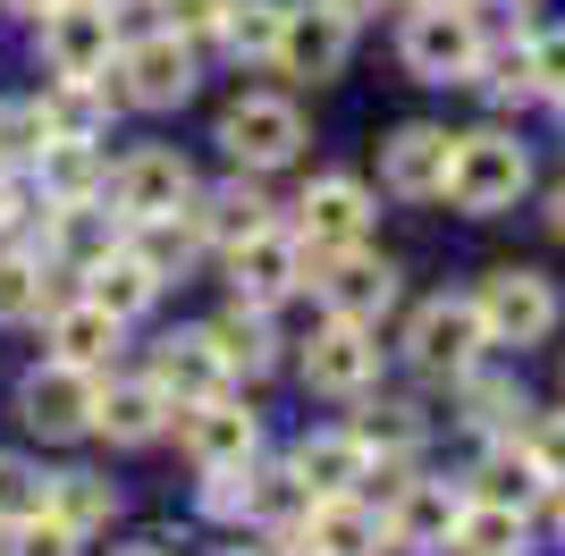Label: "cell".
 <instances>
[{"instance_id": "7c38bea8", "label": "cell", "mask_w": 565, "mask_h": 556, "mask_svg": "<svg viewBox=\"0 0 565 556\" xmlns=\"http://www.w3.org/2000/svg\"><path fill=\"white\" fill-rule=\"evenodd\" d=\"M94 388H102V371L43 363V371H25L18 414H25V430H43V439H85V430H94Z\"/></svg>"}, {"instance_id": "ac0fdd59", "label": "cell", "mask_w": 565, "mask_h": 556, "mask_svg": "<svg viewBox=\"0 0 565 556\" xmlns=\"http://www.w3.org/2000/svg\"><path fill=\"white\" fill-rule=\"evenodd\" d=\"M448 161H456L448 127H397L380 143V185L405 194V203H430V194H448Z\"/></svg>"}, {"instance_id": "d6a6232c", "label": "cell", "mask_w": 565, "mask_h": 556, "mask_svg": "<svg viewBox=\"0 0 565 556\" xmlns=\"http://www.w3.org/2000/svg\"><path fill=\"white\" fill-rule=\"evenodd\" d=\"M279 25H287V0H228L220 43H228L236 60H270V51H279Z\"/></svg>"}, {"instance_id": "603a6c76", "label": "cell", "mask_w": 565, "mask_h": 556, "mask_svg": "<svg viewBox=\"0 0 565 556\" xmlns=\"http://www.w3.org/2000/svg\"><path fill=\"white\" fill-rule=\"evenodd\" d=\"M118 312H102L94 296H76V303H51V363H76V371H110L118 354Z\"/></svg>"}, {"instance_id": "4fadbf2b", "label": "cell", "mask_w": 565, "mask_h": 556, "mask_svg": "<svg viewBox=\"0 0 565 556\" xmlns=\"http://www.w3.org/2000/svg\"><path fill=\"white\" fill-rule=\"evenodd\" d=\"M363 228H372V194L354 178H312L305 203H296V236H305V254H347V245H363Z\"/></svg>"}, {"instance_id": "7402d4cb", "label": "cell", "mask_w": 565, "mask_h": 556, "mask_svg": "<svg viewBox=\"0 0 565 556\" xmlns=\"http://www.w3.org/2000/svg\"><path fill=\"white\" fill-rule=\"evenodd\" d=\"M85 296H94L102 312H118V321H136V312H152V296H161V270H152L136 245H102V254L85 261Z\"/></svg>"}, {"instance_id": "ee69618b", "label": "cell", "mask_w": 565, "mask_h": 556, "mask_svg": "<svg viewBox=\"0 0 565 556\" xmlns=\"http://www.w3.org/2000/svg\"><path fill=\"white\" fill-rule=\"evenodd\" d=\"M330 9H338V18H354V25H363V18L380 9V0H330Z\"/></svg>"}, {"instance_id": "5b68a950", "label": "cell", "mask_w": 565, "mask_h": 556, "mask_svg": "<svg viewBox=\"0 0 565 556\" xmlns=\"http://www.w3.org/2000/svg\"><path fill=\"white\" fill-rule=\"evenodd\" d=\"M472 312H481V329H490V346H541L548 329H557V287H548L541 270H490L481 287H472Z\"/></svg>"}, {"instance_id": "836d02e7", "label": "cell", "mask_w": 565, "mask_h": 556, "mask_svg": "<svg viewBox=\"0 0 565 556\" xmlns=\"http://www.w3.org/2000/svg\"><path fill=\"white\" fill-rule=\"evenodd\" d=\"M43 143H51L43 101H0V169H34Z\"/></svg>"}, {"instance_id": "7dc6e473", "label": "cell", "mask_w": 565, "mask_h": 556, "mask_svg": "<svg viewBox=\"0 0 565 556\" xmlns=\"http://www.w3.org/2000/svg\"><path fill=\"white\" fill-rule=\"evenodd\" d=\"M548 514H557V539H565V489H548Z\"/></svg>"}, {"instance_id": "681fc988", "label": "cell", "mask_w": 565, "mask_h": 556, "mask_svg": "<svg viewBox=\"0 0 565 556\" xmlns=\"http://www.w3.org/2000/svg\"><path fill=\"white\" fill-rule=\"evenodd\" d=\"M548 18H557V25H565V0H548Z\"/></svg>"}, {"instance_id": "c3c4849f", "label": "cell", "mask_w": 565, "mask_h": 556, "mask_svg": "<svg viewBox=\"0 0 565 556\" xmlns=\"http://www.w3.org/2000/svg\"><path fill=\"white\" fill-rule=\"evenodd\" d=\"M9 9H25V18H43V9H60V0H9Z\"/></svg>"}, {"instance_id": "f5cc1de1", "label": "cell", "mask_w": 565, "mask_h": 556, "mask_svg": "<svg viewBox=\"0 0 565 556\" xmlns=\"http://www.w3.org/2000/svg\"><path fill=\"white\" fill-rule=\"evenodd\" d=\"M557 101H565V93H557Z\"/></svg>"}, {"instance_id": "d590c367", "label": "cell", "mask_w": 565, "mask_h": 556, "mask_svg": "<svg viewBox=\"0 0 565 556\" xmlns=\"http://www.w3.org/2000/svg\"><path fill=\"white\" fill-rule=\"evenodd\" d=\"M354 439L372 447V456H414V447H423V421H414V405H372V414L354 421Z\"/></svg>"}, {"instance_id": "6da1fadb", "label": "cell", "mask_w": 565, "mask_h": 556, "mask_svg": "<svg viewBox=\"0 0 565 556\" xmlns=\"http://www.w3.org/2000/svg\"><path fill=\"white\" fill-rule=\"evenodd\" d=\"M110 110H178L194 93V43L186 34H143V43H118V60L102 68Z\"/></svg>"}, {"instance_id": "60d3db41", "label": "cell", "mask_w": 565, "mask_h": 556, "mask_svg": "<svg viewBox=\"0 0 565 556\" xmlns=\"http://www.w3.org/2000/svg\"><path fill=\"white\" fill-rule=\"evenodd\" d=\"M523 456L541 463V481L565 489V414H541L532 430H523Z\"/></svg>"}, {"instance_id": "5bb4252c", "label": "cell", "mask_w": 565, "mask_h": 556, "mask_svg": "<svg viewBox=\"0 0 565 556\" xmlns=\"http://www.w3.org/2000/svg\"><path fill=\"white\" fill-rule=\"evenodd\" d=\"M178 439H186V456H194V472H220V463H254V447H262V421L236 405L228 388L220 396H203V405H178Z\"/></svg>"}, {"instance_id": "ab89813d", "label": "cell", "mask_w": 565, "mask_h": 556, "mask_svg": "<svg viewBox=\"0 0 565 556\" xmlns=\"http://www.w3.org/2000/svg\"><path fill=\"white\" fill-rule=\"evenodd\" d=\"M9 548H18V556H76L85 539H76L68 523L43 506V514H25V523H9Z\"/></svg>"}, {"instance_id": "4dcf8cb0", "label": "cell", "mask_w": 565, "mask_h": 556, "mask_svg": "<svg viewBox=\"0 0 565 556\" xmlns=\"http://www.w3.org/2000/svg\"><path fill=\"white\" fill-rule=\"evenodd\" d=\"M127 245H136L161 278H178L194 254H203V228H194V211H169V220H136V236H127Z\"/></svg>"}, {"instance_id": "e0dca14e", "label": "cell", "mask_w": 565, "mask_h": 556, "mask_svg": "<svg viewBox=\"0 0 565 556\" xmlns=\"http://www.w3.org/2000/svg\"><path fill=\"white\" fill-rule=\"evenodd\" d=\"M380 514H388V548H405V556H439V548L456 539L465 489H448V481H405Z\"/></svg>"}, {"instance_id": "277c9868", "label": "cell", "mask_w": 565, "mask_h": 556, "mask_svg": "<svg viewBox=\"0 0 565 556\" xmlns=\"http://www.w3.org/2000/svg\"><path fill=\"white\" fill-rule=\"evenodd\" d=\"M102 203L136 228V220H169V211L194 203V169L186 152H169V143H143V152H127V161L102 178Z\"/></svg>"}, {"instance_id": "f1b7e54d", "label": "cell", "mask_w": 565, "mask_h": 556, "mask_svg": "<svg viewBox=\"0 0 565 556\" xmlns=\"http://www.w3.org/2000/svg\"><path fill=\"white\" fill-rule=\"evenodd\" d=\"M51 514L85 539V532H102V523L118 514V489L102 481V472H51Z\"/></svg>"}, {"instance_id": "7a4b0ae2", "label": "cell", "mask_w": 565, "mask_h": 556, "mask_svg": "<svg viewBox=\"0 0 565 556\" xmlns=\"http://www.w3.org/2000/svg\"><path fill=\"white\" fill-rule=\"evenodd\" d=\"M405 68L423 85H472L490 68V25L472 9H439V0H414L405 18Z\"/></svg>"}, {"instance_id": "ba28073f", "label": "cell", "mask_w": 565, "mask_h": 556, "mask_svg": "<svg viewBox=\"0 0 565 556\" xmlns=\"http://www.w3.org/2000/svg\"><path fill=\"white\" fill-rule=\"evenodd\" d=\"M305 261H312L305 236L270 220V228H254L245 245H228V287H236V303H262V312H270V303H287L305 287Z\"/></svg>"}, {"instance_id": "1f68e13d", "label": "cell", "mask_w": 565, "mask_h": 556, "mask_svg": "<svg viewBox=\"0 0 565 556\" xmlns=\"http://www.w3.org/2000/svg\"><path fill=\"white\" fill-rule=\"evenodd\" d=\"M51 261L43 254H0V329H25V321H43V303H51Z\"/></svg>"}, {"instance_id": "f546056e", "label": "cell", "mask_w": 565, "mask_h": 556, "mask_svg": "<svg viewBox=\"0 0 565 556\" xmlns=\"http://www.w3.org/2000/svg\"><path fill=\"white\" fill-rule=\"evenodd\" d=\"M212 346H220L228 371H270V346H279V338H270V312H262V303H236V312L212 321Z\"/></svg>"}, {"instance_id": "8992f818", "label": "cell", "mask_w": 565, "mask_h": 556, "mask_svg": "<svg viewBox=\"0 0 565 556\" xmlns=\"http://www.w3.org/2000/svg\"><path fill=\"white\" fill-rule=\"evenodd\" d=\"M481 346H490V329H481L472 296H430L423 312L405 321V354H414V371H430V379H465V371L481 363Z\"/></svg>"}, {"instance_id": "9c48e42d", "label": "cell", "mask_w": 565, "mask_h": 556, "mask_svg": "<svg viewBox=\"0 0 565 556\" xmlns=\"http://www.w3.org/2000/svg\"><path fill=\"white\" fill-rule=\"evenodd\" d=\"M312 287H321V303H330V321L380 329V321H388V303H397V261L347 245V254H321V261H312Z\"/></svg>"}, {"instance_id": "d6986e66", "label": "cell", "mask_w": 565, "mask_h": 556, "mask_svg": "<svg viewBox=\"0 0 565 556\" xmlns=\"http://www.w3.org/2000/svg\"><path fill=\"white\" fill-rule=\"evenodd\" d=\"M169 414H178V405H169V388L152 379V371H143V379H110V388H94V430L110 447H152L169 430Z\"/></svg>"}, {"instance_id": "8d00e7d4", "label": "cell", "mask_w": 565, "mask_h": 556, "mask_svg": "<svg viewBox=\"0 0 565 556\" xmlns=\"http://www.w3.org/2000/svg\"><path fill=\"white\" fill-rule=\"evenodd\" d=\"M203 514H212V523H254V463L203 472Z\"/></svg>"}, {"instance_id": "bcb514c9", "label": "cell", "mask_w": 565, "mask_h": 556, "mask_svg": "<svg viewBox=\"0 0 565 556\" xmlns=\"http://www.w3.org/2000/svg\"><path fill=\"white\" fill-rule=\"evenodd\" d=\"M270 556H321V548H305V539L287 532V539H279V548H270Z\"/></svg>"}, {"instance_id": "b9f144b4", "label": "cell", "mask_w": 565, "mask_h": 556, "mask_svg": "<svg viewBox=\"0 0 565 556\" xmlns=\"http://www.w3.org/2000/svg\"><path fill=\"white\" fill-rule=\"evenodd\" d=\"M220 18H228V0H161V25H169V34H186V43L220 34Z\"/></svg>"}, {"instance_id": "484cf974", "label": "cell", "mask_w": 565, "mask_h": 556, "mask_svg": "<svg viewBox=\"0 0 565 556\" xmlns=\"http://www.w3.org/2000/svg\"><path fill=\"white\" fill-rule=\"evenodd\" d=\"M523 539H532V514L490 506V498H465L448 548H456V556H523Z\"/></svg>"}, {"instance_id": "816d5d0a", "label": "cell", "mask_w": 565, "mask_h": 556, "mask_svg": "<svg viewBox=\"0 0 565 556\" xmlns=\"http://www.w3.org/2000/svg\"><path fill=\"white\" fill-rule=\"evenodd\" d=\"M127 556H161V548H127Z\"/></svg>"}, {"instance_id": "9a60e30c", "label": "cell", "mask_w": 565, "mask_h": 556, "mask_svg": "<svg viewBox=\"0 0 565 556\" xmlns=\"http://www.w3.org/2000/svg\"><path fill=\"white\" fill-rule=\"evenodd\" d=\"M296 539L321 556H380L388 548V514L363 498V489H347V498H312L305 514H296Z\"/></svg>"}, {"instance_id": "f6af8a7d", "label": "cell", "mask_w": 565, "mask_h": 556, "mask_svg": "<svg viewBox=\"0 0 565 556\" xmlns=\"http://www.w3.org/2000/svg\"><path fill=\"white\" fill-rule=\"evenodd\" d=\"M548 228L565 236V178H557V194H548Z\"/></svg>"}, {"instance_id": "f907efd6", "label": "cell", "mask_w": 565, "mask_h": 556, "mask_svg": "<svg viewBox=\"0 0 565 556\" xmlns=\"http://www.w3.org/2000/svg\"><path fill=\"white\" fill-rule=\"evenodd\" d=\"M110 9H143V0H110Z\"/></svg>"}, {"instance_id": "d4e9b609", "label": "cell", "mask_w": 565, "mask_h": 556, "mask_svg": "<svg viewBox=\"0 0 565 556\" xmlns=\"http://www.w3.org/2000/svg\"><path fill=\"white\" fill-rule=\"evenodd\" d=\"M34 178H43V203H102V152L94 136H51L43 152H34Z\"/></svg>"}, {"instance_id": "e575fe53", "label": "cell", "mask_w": 565, "mask_h": 556, "mask_svg": "<svg viewBox=\"0 0 565 556\" xmlns=\"http://www.w3.org/2000/svg\"><path fill=\"white\" fill-rule=\"evenodd\" d=\"M51 506V472H34V463L18 456H0V532L9 523H25V514H43Z\"/></svg>"}, {"instance_id": "44dd1931", "label": "cell", "mask_w": 565, "mask_h": 556, "mask_svg": "<svg viewBox=\"0 0 565 556\" xmlns=\"http://www.w3.org/2000/svg\"><path fill=\"white\" fill-rule=\"evenodd\" d=\"M287 463H296V481H305L312 498H347V489L372 481V447L354 439V421H347V430H312Z\"/></svg>"}, {"instance_id": "30bf717a", "label": "cell", "mask_w": 565, "mask_h": 556, "mask_svg": "<svg viewBox=\"0 0 565 556\" xmlns=\"http://www.w3.org/2000/svg\"><path fill=\"white\" fill-rule=\"evenodd\" d=\"M347 51H354V18H338L330 0H305V9H287L270 60H279L296 85H330V76L347 68Z\"/></svg>"}, {"instance_id": "52a82bcc", "label": "cell", "mask_w": 565, "mask_h": 556, "mask_svg": "<svg viewBox=\"0 0 565 556\" xmlns=\"http://www.w3.org/2000/svg\"><path fill=\"white\" fill-rule=\"evenodd\" d=\"M296 143H305V118H296V101H279V93H245V101L220 110V152H228L236 169H287Z\"/></svg>"}, {"instance_id": "4316f807", "label": "cell", "mask_w": 565, "mask_h": 556, "mask_svg": "<svg viewBox=\"0 0 565 556\" xmlns=\"http://www.w3.org/2000/svg\"><path fill=\"white\" fill-rule=\"evenodd\" d=\"M472 498H490V506L532 514V506L548 498V481H541V463L523 456V447H498V456H481V472H472Z\"/></svg>"}, {"instance_id": "7bdbcfd3", "label": "cell", "mask_w": 565, "mask_h": 556, "mask_svg": "<svg viewBox=\"0 0 565 556\" xmlns=\"http://www.w3.org/2000/svg\"><path fill=\"white\" fill-rule=\"evenodd\" d=\"M25 228V185H18V169H0V245Z\"/></svg>"}, {"instance_id": "83f0119b", "label": "cell", "mask_w": 565, "mask_h": 556, "mask_svg": "<svg viewBox=\"0 0 565 556\" xmlns=\"http://www.w3.org/2000/svg\"><path fill=\"white\" fill-rule=\"evenodd\" d=\"M102 118H110L102 76H60V85L43 93V127L51 136H102Z\"/></svg>"}, {"instance_id": "f35d334b", "label": "cell", "mask_w": 565, "mask_h": 556, "mask_svg": "<svg viewBox=\"0 0 565 556\" xmlns=\"http://www.w3.org/2000/svg\"><path fill=\"white\" fill-rule=\"evenodd\" d=\"M465 405H472V430H515V414H523V396L507 388V379H472L465 371Z\"/></svg>"}, {"instance_id": "ffe728a7", "label": "cell", "mask_w": 565, "mask_h": 556, "mask_svg": "<svg viewBox=\"0 0 565 556\" xmlns=\"http://www.w3.org/2000/svg\"><path fill=\"white\" fill-rule=\"evenodd\" d=\"M152 379L169 388V405H203V396L228 388V363H220L212 329H178V338H161L152 346Z\"/></svg>"}, {"instance_id": "2e32d148", "label": "cell", "mask_w": 565, "mask_h": 556, "mask_svg": "<svg viewBox=\"0 0 565 556\" xmlns=\"http://www.w3.org/2000/svg\"><path fill=\"white\" fill-rule=\"evenodd\" d=\"M305 379L321 396H363L380 379V329L363 321H330V329H312V346H305Z\"/></svg>"}, {"instance_id": "74e56055", "label": "cell", "mask_w": 565, "mask_h": 556, "mask_svg": "<svg viewBox=\"0 0 565 556\" xmlns=\"http://www.w3.org/2000/svg\"><path fill=\"white\" fill-rule=\"evenodd\" d=\"M523 85H532V101H557L565 93V25H548V34H532V43H523Z\"/></svg>"}, {"instance_id": "8fae6325", "label": "cell", "mask_w": 565, "mask_h": 556, "mask_svg": "<svg viewBox=\"0 0 565 556\" xmlns=\"http://www.w3.org/2000/svg\"><path fill=\"white\" fill-rule=\"evenodd\" d=\"M43 51L60 76H102L118 60V9L110 0H60V9H43Z\"/></svg>"}, {"instance_id": "3957f363", "label": "cell", "mask_w": 565, "mask_h": 556, "mask_svg": "<svg viewBox=\"0 0 565 556\" xmlns=\"http://www.w3.org/2000/svg\"><path fill=\"white\" fill-rule=\"evenodd\" d=\"M523 185H532V152H523L515 136H498V127H481V136H456V161H448V203L465 211V220H490V211H515Z\"/></svg>"}, {"instance_id": "cb8c5ba5", "label": "cell", "mask_w": 565, "mask_h": 556, "mask_svg": "<svg viewBox=\"0 0 565 556\" xmlns=\"http://www.w3.org/2000/svg\"><path fill=\"white\" fill-rule=\"evenodd\" d=\"M186 211H194V228H203V245H220V254H228V245H245L254 228H270V203H262L254 178H228V185H212V194L194 185Z\"/></svg>"}]
</instances>
